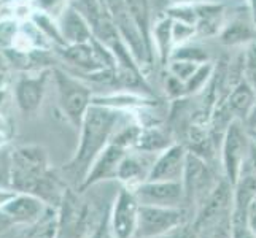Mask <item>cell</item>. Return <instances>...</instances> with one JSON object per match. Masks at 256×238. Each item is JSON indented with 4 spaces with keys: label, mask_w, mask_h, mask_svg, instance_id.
<instances>
[{
    "label": "cell",
    "mask_w": 256,
    "mask_h": 238,
    "mask_svg": "<svg viewBox=\"0 0 256 238\" xmlns=\"http://www.w3.org/2000/svg\"><path fill=\"white\" fill-rule=\"evenodd\" d=\"M186 221L191 218L184 208L140 205L136 238H161Z\"/></svg>",
    "instance_id": "8992f818"
},
{
    "label": "cell",
    "mask_w": 256,
    "mask_h": 238,
    "mask_svg": "<svg viewBox=\"0 0 256 238\" xmlns=\"http://www.w3.org/2000/svg\"><path fill=\"white\" fill-rule=\"evenodd\" d=\"M129 116L130 113L128 111L91 103L82 122L76 151L64 167V172L74 178L76 189L84 181L96 157L112 142L120 126Z\"/></svg>",
    "instance_id": "6da1fadb"
},
{
    "label": "cell",
    "mask_w": 256,
    "mask_h": 238,
    "mask_svg": "<svg viewBox=\"0 0 256 238\" xmlns=\"http://www.w3.org/2000/svg\"><path fill=\"white\" fill-rule=\"evenodd\" d=\"M128 151H130V149H128L122 145L112 140V142L105 146L104 151L96 157V161L92 162L84 181L82 183V186L76 191L86 192L92 186H97V184H100V183L116 180L120 164L122 159H124V156L128 154Z\"/></svg>",
    "instance_id": "30bf717a"
},
{
    "label": "cell",
    "mask_w": 256,
    "mask_h": 238,
    "mask_svg": "<svg viewBox=\"0 0 256 238\" xmlns=\"http://www.w3.org/2000/svg\"><path fill=\"white\" fill-rule=\"evenodd\" d=\"M6 145H10V138H8L6 135H4V134H0V148H4Z\"/></svg>",
    "instance_id": "bcb514c9"
},
{
    "label": "cell",
    "mask_w": 256,
    "mask_h": 238,
    "mask_svg": "<svg viewBox=\"0 0 256 238\" xmlns=\"http://www.w3.org/2000/svg\"><path fill=\"white\" fill-rule=\"evenodd\" d=\"M58 21H59L60 32H62V37L67 45L88 43L92 38V30H91L90 22H88L84 19V16L72 5H68L66 8V11L60 14Z\"/></svg>",
    "instance_id": "e0dca14e"
},
{
    "label": "cell",
    "mask_w": 256,
    "mask_h": 238,
    "mask_svg": "<svg viewBox=\"0 0 256 238\" xmlns=\"http://www.w3.org/2000/svg\"><path fill=\"white\" fill-rule=\"evenodd\" d=\"M196 37V25H191L188 22L174 21L172 22V43L174 48L184 45V43L192 41Z\"/></svg>",
    "instance_id": "1f68e13d"
},
{
    "label": "cell",
    "mask_w": 256,
    "mask_h": 238,
    "mask_svg": "<svg viewBox=\"0 0 256 238\" xmlns=\"http://www.w3.org/2000/svg\"><path fill=\"white\" fill-rule=\"evenodd\" d=\"M12 189L32 194L52 208H59L68 189L50 167L48 153L38 145H22L13 149Z\"/></svg>",
    "instance_id": "7a4b0ae2"
},
{
    "label": "cell",
    "mask_w": 256,
    "mask_h": 238,
    "mask_svg": "<svg viewBox=\"0 0 256 238\" xmlns=\"http://www.w3.org/2000/svg\"><path fill=\"white\" fill-rule=\"evenodd\" d=\"M138 208L140 204L134 191L121 186L108 215V231L113 238H136Z\"/></svg>",
    "instance_id": "9c48e42d"
},
{
    "label": "cell",
    "mask_w": 256,
    "mask_h": 238,
    "mask_svg": "<svg viewBox=\"0 0 256 238\" xmlns=\"http://www.w3.org/2000/svg\"><path fill=\"white\" fill-rule=\"evenodd\" d=\"M12 167H13V149L10 146L0 148V188L12 189Z\"/></svg>",
    "instance_id": "f1b7e54d"
},
{
    "label": "cell",
    "mask_w": 256,
    "mask_h": 238,
    "mask_svg": "<svg viewBox=\"0 0 256 238\" xmlns=\"http://www.w3.org/2000/svg\"><path fill=\"white\" fill-rule=\"evenodd\" d=\"M16 191L10 189V188H0V210H2L8 202H10L14 196H16Z\"/></svg>",
    "instance_id": "f35d334b"
},
{
    "label": "cell",
    "mask_w": 256,
    "mask_h": 238,
    "mask_svg": "<svg viewBox=\"0 0 256 238\" xmlns=\"http://www.w3.org/2000/svg\"><path fill=\"white\" fill-rule=\"evenodd\" d=\"M188 149L182 143H174L156 156L146 181H180L183 180Z\"/></svg>",
    "instance_id": "7c38bea8"
},
{
    "label": "cell",
    "mask_w": 256,
    "mask_h": 238,
    "mask_svg": "<svg viewBox=\"0 0 256 238\" xmlns=\"http://www.w3.org/2000/svg\"><path fill=\"white\" fill-rule=\"evenodd\" d=\"M34 10L48 13L50 16L59 19L60 14L66 11V8L70 5V0H32Z\"/></svg>",
    "instance_id": "d6a6232c"
},
{
    "label": "cell",
    "mask_w": 256,
    "mask_h": 238,
    "mask_svg": "<svg viewBox=\"0 0 256 238\" xmlns=\"http://www.w3.org/2000/svg\"><path fill=\"white\" fill-rule=\"evenodd\" d=\"M30 21L37 25V27L40 29V32L50 40V43L52 45V49L67 45L64 37H62V32H60L59 21L56 19V17L50 16L48 13L34 10V13L30 16Z\"/></svg>",
    "instance_id": "7402d4cb"
},
{
    "label": "cell",
    "mask_w": 256,
    "mask_h": 238,
    "mask_svg": "<svg viewBox=\"0 0 256 238\" xmlns=\"http://www.w3.org/2000/svg\"><path fill=\"white\" fill-rule=\"evenodd\" d=\"M246 218H248V226H250V229L256 234V197L252 200V204L248 207V215H246Z\"/></svg>",
    "instance_id": "ab89813d"
},
{
    "label": "cell",
    "mask_w": 256,
    "mask_h": 238,
    "mask_svg": "<svg viewBox=\"0 0 256 238\" xmlns=\"http://www.w3.org/2000/svg\"><path fill=\"white\" fill-rule=\"evenodd\" d=\"M174 143L176 142L174 140V135L169 130V127L164 129L161 124H158V126L142 127V132H140V137L137 140V145L134 149L160 154L161 151H164L166 148H169Z\"/></svg>",
    "instance_id": "d6986e66"
},
{
    "label": "cell",
    "mask_w": 256,
    "mask_h": 238,
    "mask_svg": "<svg viewBox=\"0 0 256 238\" xmlns=\"http://www.w3.org/2000/svg\"><path fill=\"white\" fill-rule=\"evenodd\" d=\"M164 89H166V95L169 97L170 100H178L186 97V89H184V83L182 79L175 78L174 75H170L167 72V78L164 83Z\"/></svg>",
    "instance_id": "836d02e7"
},
{
    "label": "cell",
    "mask_w": 256,
    "mask_h": 238,
    "mask_svg": "<svg viewBox=\"0 0 256 238\" xmlns=\"http://www.w3.org/2000/svg\"><path fill=\"white\" fill-rule=\"evenodd\" d=\"M199 64L196 62H190V60H183V59H170L167 62V72L174 75L175 78L182 79L183 83H186L190 76L196 72V68Z\"/></svg>",
    "instance_id": "f546056e"
},
{
    "label": "cell",
    "mask_w": 256,
    "mask_h": 238,
    "mask_svg": "<svg viewBox=\"0 0 256 238\" xmlns=\"http://www.w3.org/2000/svg\"><path fill=\"white\" fill-rule=\"evenodd\" d=\"M56 238H90L91 208L72 189H67L58 208Z\"/></svg>",
    "instance_id": "52a82bcc"
},
{
    "label": "cell",
    "mask_w": 256,
    "mask_h": 238,
    "mask_svg": "<svg viewBox=\"0 0 256 238\" xmlns=\"http://www.w3.org/2000/svg\"><path fill=\"white\" fill-rule=\"evenodd\" d=\"M58 208H50L48 213L37 223V229L34 231L30 238H56L58 234Z\"/></svg>",
    "instance_id": "4316f807"
},
{
    "label": "cell",
    "mask_w": 256,
    "mask_h": 238,
    "mask_svg": "<svg viewBox=\"0 0 256 238\" xmlns=\"http://www.w3.org/2000/svg\"><path fill=\"white\" fill-rule=\"evenodd\" d=\"M156 156L158 154L153 153L130 149L120 164L116 181H120L122 186L134 191L137 186H140V184L148 180Z\"/></svg>",
    "instance_id": "4fadbf2b"
},
{
    "label": "cell",
    "mask_w": 256,
    "mask_h": 238,
    "mask_svg": "<svg viewBox=\"0 0 256 238\" xmlns=\"http://www.w3.org/2000/svg\"><path fill=\"white\" fill-rule=\"evenodd\" d=\"M91 103L102 105V107H108L113 110L129 111V110H140L144 107H154L156 100L153 102V99H146L145 95L134 91L114 89L104 94H94Z\"/></svg>",
    "instance_id": "2e32d148"
},
{
    "label": "cell",
    "mask_w": 256,
    "mask_h": 238,
    "mask_svg": "<svg viewBox=\"0 0 256 238\" xmlns=\"http://www.w3.org/2000/svg\"><path fill=\"white\" fill-rule=\"evenodd\" d=\"M202 0H169L170 5H196Z\"/></svg>",
    "instance_id": "b9f144b4"
},
{
    "label": "cell",
    "mask_w": 256,
    "mask_h": 238,
    "mask_svg": "<svg viewBox=\"0 0 256 238\" xmlns=\"http://www.w3.org/2000/svg\"><path fill=\"white\" fill-rule=\"evenodd\" d=\"M21 30V21L16 17H6V19L0 21V51L12 49L18 33Z\"/></svg>",
    "instance_id": "484cf974"
},
{
    "label": "cell",
    "mask_w": 256,
    "mask_h": 238,
    "mask_svg": "<svg viewBox=\"0 0 256 238\" xmlns=\"http://www.w3.org/2000/svg\"><path fill=\"white\" fill-rule=\"evenodd\" d=\"M166 14L174 21H182V22H188L191 25L198 24V11L194 5H170L166 10Z\"/></svg>",
    "instance_id": "83f0119b"
},
{
    "label": "cell",
    "mask_w": 256,
    "mask_h": 238,
    "mask_svg": "<svg viewBox=\"0 0 256 238\" xmlns=\"http://www.w3.org/2000/svg\"><path fill=\"white\" fill-rule=\"evenodd\" d=\"M254 102H256V92L252 89L250 84L245 81L232 87L226 99L228 108L231 110L232 116L236 119L244 121V122H245L246 116H248V113L252 111Z\"/></svg>",
    "instance_id": "ffe728a7"
},
{
    "label": "cell",
    "mask_w": 256,
    "mask_h": 238,
    "mask_svg": "<svg viewBox=\"0 0 256 238\" xmlns=\"http://www.w3.org/2000/svg\"><path fill=\"white\" fill-rule=\"evenodd\" d=\"M252 140V134L240 119H234L224 132L222 148H220V167L224 178L232 186L240 176L242 165L250 151Z\"/></svg>",
    "instance_id": "5b68a950"
},
{
    "label": "cell",
    "mask_w": 256,
    "mask_h": 238,
    "mask_svg": "<svg viewBox=\"0 0 256 238\" xmlns=\"http://www.w3.org/2000/svg\"><path fill=\"white\" fill-rule=\"evenodd\" d=\"M13 81V99L18 110L26 116L35 114L43 103L50 79L52 78V68L42 70L35 73H16Z\"/></svg>",
    "instance_id": "ba28073f"
},
{
    "label": "cell",
    "mask_w": 256,
    "mask_h": 238,
    "mask_svg": "<svg viewBox=\"0 0 256 238\" xmlns=\"http://www.w3.org/2000/svg\"><path fill=\"white\" fill-rule=\"evenodd\" d=\"M252 138H253V142L256 143V130H254V132H252Z\"/></svg>",
    "instance_id": "7dc6e473"
},
{
    "label": "cell",
    "mask_w": 256,
    "mask_h": 238,
    "mask_svg": "<svg viewBox=\"0 0 256 238\" xmlns=\"http://www.w3.org/2000/svg\"><path fill=\"white\" fill-rule=\"evenodd\" d=\"M54 54L59 59V64H67L66 70L74 75L91 73L99 68H105L99 64L96 57L91 40L88 43H75V45H66L54 48Z\"/></svg>",
    "instance_id": "5bb4252c"
},
{
    "label": "cell",
    "mask_w": 256,
    "mask_h": 238,
    "mask_svg": "<svg viewBox=\"0 0 256 238\" xmlns=\"http://www.w3.org/2000/svg\"><path fill=\"white\" fill-rule=\"evenodd\" d=\"M246 3H248L250 16L253 17V21L256 22V0H246Z\"/></svg>",
    "instance_id": "ee69618b"
},
{
    "label": "cell",
    "mask_w": 256,
    "mask_h": 238,
    "mask_svg": "<svg viewBox=\"0 0 256 238\" xmlns=\"http://www.w3.org/2000/svg\"><path fill=\"white\" fill-rule=\"evenodd\" d=\"M218 40L224 46H246L256 41V22L253 17H234L224 22L218 33Z\"/></svg>",
    "instance_id": "ac0fdd59"
},
{
    "label": "cell",
    "mask_w": 256,
    "mask_h": 238,
    "mask_svg": "<svg viewBox=\"0 0 256 238\" xmlns=\"http://www.w3.org/2000/svg\"><path fill=\"white\" fill-rule=\"evenodd\" d=\"M216 164H210L202 157L188 153L186 165L183 173V191H184V210L192 219L198 208L208 199L215 188L224 178L223 172H216Z\"/></svg>",
    "instance_id": "277c9868"
},
{
    "label": "cell",
    "mask_w": 256,
    "mask_h": 238,
    "mask_svg": "<svg viewBox=\"0 0 256 238\" xmlns=\"http://www.w3.org/2000/svg\"><path fill=\"white\" fill-rule=\"evenodd\" d=\"M170 59H183V60H190V62H196V64H206V62H210V54L206 48H202L198 43L188 41V43H184V45L175 46L172 49Z\"/></svg>",
    "instance_id": "d4e9b609"
},
{
    "label": "cell",
    "mask_w": 256,
    "mask_h": 238,
    "mask_svg": "<svg viewBox=\"0 0 256 238\" xmlns=\"http://www.w3.org/2000/svg\"><path fill=\"white\" fill-rule=\"evenodd\" d=\"M108 231V216H104L100 223L96 226L94 232L90 235V238H105V234Z\"/></svg>",
    "instance_id": "8d00e7d4"
},
{
    "label": "cell",
    "mask_w": 256,
    "mask_h": 238,
    "mask_svg": "<svg viewBox=\"0 0 256 238\" xmlns=\"http://www.w3.org/2000/svg\"><path fill=\"white\" fill-rule=\"evenodd\" d=\"M6 68H10L8 67V62H6V59H5V54L2 51H0V72H2V70H6Z\"/></svg>",
    "instance_id": "f6af8a7d"
},
{
    "label": "cell",
    "mask_w": 256,
    "mask_h": 238,
    "mask_svg": "<svg viewBox=\"0 0 256 238\" xmlns=\"http://www.w3.org/2000/svg\"><path fill=\"white\" fill-rule=\"evenodd\" d=\"M50 208L52 207H50L46 202H43L42 199L32 196V194L18 192L2 208V211L10 216L13 224H21V223L34 224V223H38L40 219L48 213Z\"/></svg>",
    "instance_id": "9a60e30c"
},
{
    "label": "cell",
    "mask_w": 256,
    "mask_h": 238,
    "mask_svg": "<svg viewBox=\"0 0 256 238\" xmlns=\"http://www.w3.org/2000/svg\"><path fill=\"white\" fill-rule=\"evenodd\" d=\"M215 70V64L212 62H206V64H199V67L196 68L186 83H184V89H186V97H194L198 95L204 87L208 84L212 75H214Z\"/></svg>",
    "instance_id": "cb8c5ba5"
},
{
    "label": "cell",
    "mask_w": 256,
    "mask_h": 238,
    "mask_svg": "<svg viewBox=\"0 0 256 238\" xmlns=\"http://www.w3.org/2000/svg\"><path fill=\"white\" fill-rule=\"evenodd\" d=\"M0 134L6 135L8 138H12V134H13V126L10 119L6 118V114H4L0 111Z\"/></svg>",
    "instance_id": "74e56055"
},
{
    "label": "cell",
    "mask_w": 256,
    "mask_h": 238,
    "mask_svg": "<svg viewBox=\"0 0 256 238\" xmlns=\"http://www.w3.org/2000/svg\"><path fill=\"white\" fill-rule=\"evenodd\" d=\"M172 22L169 16H164L158 19L152 25V35H153V45L156 48L158 57H160L161 64H167L170 59L174 43H172Z\"/></svg>",
    "instance_id": "44dd1931"
},
{
    "label": "cell",
    "mask_w": 256,
    "mask_h": 238,
    "mask_svg": "<svg viewBox=\"0 0 256 238\" xmlns=\"http://www.w3.org/2000/svg\"><path fill=\"white\" fill-rule=\"evenodd\" d=\"M8 95H10V89H0V111H2L5 102L8 100Z\"/></svg>",
    "instance_id": "7bdbcfd3"
},
{
    "label": "cell",
    "mask_w": 256,
    "mask_h": 238,
    "mask_svg": "<svg viewBox=\"0 0 256 238\" xmlns=\"http://www.w3.org/2000/svg\"><path fill=\"white\" fill-rule=\"evenodd\" d=\"M194 227L198 229L199 238H232V215Z\"/></svg>",
    "instance_id": "603a6c76"
},
{
    "label": "cell",
    "mask_w": 256,
    "mask_h": 238,
    "mask_svg": "<svg viewBox=\"0 0 256 238\" xmlns=\"http://www.w3.org/2000/svg\"><path fill=\"white\" fill-rule=\"evenodd\" d=\"M52 81L58 91L60 111L70 126L80 130L84 114L91 107L92 86L59 65L52 68Z\"/></svg>",
    "instance_id": "3957f363"
},
{
    "label": "cell",
    "mask_w": 256,
    "mask_h": 238,
    "mask_svg": "<svg viewBox=\"0 0 256 238\" xmlns=\"http://www.w3.org/2000/svg\"><path fill=\"white\" fill-rule=\"evenodd\" d=\"M140 205L184 208V191L180 181H145L134 189Z\"/></svg>",
    "instance_id": "8fae6325"
},
{
    "label": "cell",
    "mask_w": 256,
    "mask_h": 238,
    "mask_svg": "<svg viewBox=\"0 0 256 238\" xmlns=\"http://www.w3.org/2000/svg\"><path fill=\"white\" fill-rule=\"evenodd\" d=\"M244 173H252V175H256V143L252 140V145H250V151H248V156H246L245 162L242 165V172L240 175Z\"/></svg>",
    "instance_id": "d590c367"
},
{
    "label": "cell",
    "mask_w": 256,
    "mask_h": 238,
    "mask_svg": "<svg viewBox=\"0 0 256 238\" xmlns=\"http://www.w3.org/2000/svg\"><path fill=\"white\" fill-rule=\"evenodd\" d=\"M161 238H199V232H198V229L194 227L192 221H186L182 226L175 227L169 234L162 235Z\"/></svg>",
    "instance_id": "e575fe53"
},
{
    "label": "cell",
    "mask_w": 256,
    "mask_h": 238,
    "mask_svg": "<svg viewBox=\"0 0 256 238\" xmlns=\"http://www.w3.org/2000/svg\"><path fill=\"white\" fill-rule=\"evenodd\" d=\"M244 81L248 83L252 89L256 92V41L245 46Z\"/></svg>",
    "instance_id": "4dcf8cb0"
},
{
    "label": "cell",
    "mask_w": 256,
    "mask_h": 238,
    "mask_svg": "<svg viewBox=\"0 0 256 238\" xmlns=\"http://www.w3.org/2000/svg\"><path fill=\"white\" fill-rule=\"evenodd\" d=\"M13 226V221L10 219V216H8L6 213H4L2 210H0V234L5 232L6 229H10Z\"/></svg>",
    "instance_id": "60d3db41"
}]
</instances>
